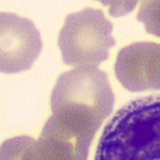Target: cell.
Masks as SVG:
<instances>
[{
  "mask_svg": "<svg viewBox=\"0 0 160 160\" xmlns=\"http://www.w3.org/2000/svg\"><path fill=\"white\" fill-rule=\"evenodd\" d=\"M114 103L115 95L104 71L78 68L57 79L51 95L52 116L92 142Z\"/></svg>",
  "mask_w": 160,
  "mask_h": 160,
  "instance_id": "1",
  "label": "cell"
},
{
  "mask_svg": "<svg viewBox=\"0 0 160 160\" xmlns=\"http://www.w3.org/2000/svg\"><path fill=\"white\" fill-rule=\"evenodd\" d=\"M94 160H160V94L118 109L104 127Z\"/></svg>",
  "mask_w": 160,
  "mask_h": 160,
  "instance_id": "2",
  "label": "cell"
},
{
  "mask_svg": "<svg viewBox=\"0 0 160 160\" xmlns=\"http://www.w3.org/2000/svg\"><path fill=\"white\" fill-rule=\"evenodd\" d=\"M112 29L100 9L86 8L69 14L58 38L63 62L75 69L97 68L115 46Z\"/></svg>",
  "mask_w": 160,
  "mask_h": 160,
  "instance_id": "3",
  "label": "cell"
},
{
  "mask_svg": "<svg viewBox=\"0 0 160 160\" xmlns=\"http://www.w3.org/2000/svg\"><path fill=\"white\" fill-rule=\"evenodd\" d=\"M91 143L51 116L38 139L22 135L6 141L0 160H87Z\"/></svg>",
  "mask_w": 160,
  "mask_h": 160,
  "instance_id": "4",
  "label": "cell"
},
{
  "mask_svg": "<svg viewBox=\"0 0 160 160\" xmlns=\"http://www.w3.org/2000/svg\"><path fill=\"white\" fill-rule=\"evenodd\" d=\"M0 69L12 74L30 69L39 56L43 42L38 29L27 18L0 13Z\"/></svg>",
  "mask_w": 160,
  "mask_h": 160,
  "instance_id": "5",
  "label": "cell"
},
{
  "mask_svg": "<svg viewBox=\"0 0 160 160\" xmlns=\"http://www.w3.org/2000/svg\"><path fill=\"white\" fill-rule=\"evenodd\" d=\"M115 73L128 91L160 90V44L137 42L124 47L118 54Z\"/></svg>",
  "mask_w": 160,
  "mask_h": 160,
  "instance_id": "6",
  "label": "cell"
},
{
  "mask_svg": "<svg viewBox=\"0 0 160 160\" xmlns=\"http://www.w3.org/2000/svg\"><path fill=\"white\" fill-rule=\"evenodd\" d=\"M136 18L148 33L160 38V0L142 1Z\"/></svg>",
  "mask_w": 160,
  "mask_h": 160,
  "instance_id": "7",
  "label": "cell"
}]
</instances>
